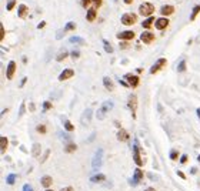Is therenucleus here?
I'll return each instance as SVG.
<instances>
[{"label": "nucleus", "mask_w": 200, "mask_h": 191, "mask_svg": "<svg viewBox=\"0 0 200 191\" xmlns=\"http://www.w3.org/2000/svg\"><path fill=\"white\" fill-rule=\"evenodd\" d=\"M116 37L119 38V40H133V38L136 37V33L132 32V30H126V32H120V33H117Z\"/></svg>", "instance_id": "nucleus-12"}, {"label": "nucleus", "mask_w": 200, "mask_h": 191, "mask_svg": "<svg viewBox=\"0 0 200 191\" xmlns=\"http://www.w3.org/2000/svg\"><path fill=\"white\" fill-rule=\"evenodd\" d=\"M96 17H97V7H90V9H87L86 20L92 23V22H94V20H96Z\"/></svg>", "instance_id": "nucleus-15"}, {"label": "nucleus", "mask_w": 200, "mask_h": 191, "mask_svg": "<svg viewBox=\"0 0 200 191\" xmlns=\"http://www.w3.org/2000/svg\"><path fill=\"white\" fill-rule=\"evenodd\" d=\"M124 80L130 84V87H137L139 86V83H140V78L139 76H136V74H133V73H126L124 74Z\"/></svg>", "instance_id": "nucleus-7"}, {"label": "nucleus", "mask_w": 200, "mask_h": 191, "mask_svg": "<svg viewBox=\"0 0 200 191\" xmlns=\"http://www.w3.org/2000/svg\"><path fill=\"white\" fill-rule=\"evenodd\" d=\"M119 47L121 49V50H126V49H129V47H130V44H129V40H120Z\"/></svg>", "instance_id": "nucleus-34"}, {"label": "nucleus", "mask_w": 200, "mask_h": 191, "mask_svg": "<svg viewBox=\"0 0 200 191\" xmlns=\"http://www.w3.org/2000/svg\"><path fill=\"white\" fill-rule=\"evenodd\" d=\"M104 180H106L104 174H94V175L90 178L92 183H102V181H104Z\"/></svg>", "instance_id": "nucleus-24"}, {"label": "nucleus", "mask_w": 200, "mask_h": 191, "mask_svg": "<svg viewBox=\"0 0 200 191\" xmlns=\"http://www.w3.org/2000/svg\"><path fill=\"white\" fill-rule=\"evenodd\" d=\"M92 114H93V111H92L90 109H87V110H84V111H83L81 120H80L83 126H86V124H89V123H90V120H92Z\"/></svg>", "instance_id": "nucleus-17"}, {"label": "nucleus", "mask_w": 200, "mask_h": 191, "mask_svg": "<svg viewBox=\"0 0 200 191\" xmlns=\"http://www.w3.org/2000/svg\"><path fill=\"white\" fill-rule=\"evenodd\" d=\"M44 26H46V22H41V23H39V24H37V29H43Z\"/></svg>", "instance_id": "nucleus-50"}, {"label": "nucleus", "mask_w": 200, "mask_h": 191, "mask_svg": "<svg viewBox=\"0 0 200 191\" xmlns=\"http://www.w3.org/2000/svg\"><path fill=\"white\" fill-rule=\"evenodd\" d=\"M180 163H182V164H186V163H187V155H186V154H183V155H182Z\"/></svg>", "instance_id": "nucleus-44"}, {"label": "nucleus", "mask_w": 200, "mask_h": 191, "mask_svg": "<svg viewBox=\"0 0 200 191\" xmlns=\"http://www.w3.org/2000/svg\"><path fill=\"white\" fill-rule=\"evenodd\" d=\"M60 191H75V190H73L72 187H66V188H62Z\"/></svg>", "instance_id": "nucleus-51"}, {"label": "nucleus", "mask_w": 200, "mask_h": 191, "mask_svg": "<svg viewBox=\"0 0 200 191\" xmlns=\"http://www.w3.org/2000/svg\"><path fill=\"white\" fill-rule=\"evenodd\" d=\"M133 178H134V184H137V183L143 178V171H142L140 168H136V170H134V177H133Z\"/></svg>", "instance_id": "nucleus-23"}, {"label": "nucleus", "mask_w": 200, "mask_h": 191, "mask_svg": "<svg viewBox=\"0 0 200 191\" xmlns=\"http://www.w3.org/2000/svg\"><path fill=\"white\" fill-rule=\"evenodd\" d=\"M90 3H93L92 0H80V4L84 7V9H87L89 6H90Z\"/></svg>", "instance_id": "nucleus-40"}, {"label": "nucleus", "mask_w": 200, "mask_h": 191, "mask_svg": "<svg viewBox=\"0 0 200 191\" xmlns=\"http://www.w3.org/2000/svg\"><path fill=\"white\" fill-rule=\"evenodd\" d=\"M14 72H16V63L12 60V61H9V64H7V70H6V77H7V80H12V78H13Z\"/></svg>", "instance_id": "nucleus-13"}, {"label": "nucleus", "mask_w": 200, "mask_h": 191, "mask_svg": "<svg viewBox=\"0 0 200 191\" xmlns=\"http://www.w3.org/2000/svg\"><path fill=\"white\" fill-rule=\"evenodd\" d=\"M36 131H37V133H40V134H46L47 128H46V126H44V124H39V126L36 127Z\"/></svg>", "instance_id": "nucleus-37"}, {"label": "nucleus", "mask_w": 200, "mask_h": 191, "mask_svg": "<svg viewBox=\"0 0 200 191\" xmlns=\"http://www.w3.org/2000/svg\"><path fill=\"white\" fill-rule=\"evenodd\" d=\"M70 43H77V44H81V46H84V44H86L84 38L79 37V36H73V37H70Z\"/></svg>", "instance_id": "nucleus-28"}, {"label": "nucleus", "mask_w": 200, "mask_h": 191, "mask_svg": "<svg viewBox=\"0 0 200 191\" xmlns=\"http://www.w3.org/2000/svg\"><path fill=\"white\" fill-rule=\"evenodd\" d=\"M103 47H104V51L106 53H113V47H112V44L107 41V40H103Z\"/></svg>", "instance_id": "nucleus-29"}, {"label": "nucleus", "mask_w": 200, "mask_h": 191, "mask_svg": "<svg viewBox=\"0 0 200 191\" xmlns=\"http://www.w3.org/2000/svg\"><path fill=\"white\" fill-rule=\"evenodd\" d=\"M144 191H156V190H155V188H152V187H149L147 190H144Z\"/></svg>", "instance_id": "nucleus-55"}, {"label": "nucleus", "mask_w": 200, "mask_h": 191, "mask_svg": "<svg viewBox=\"0 0 200 191\" xmlns=\"http://www.w3.org/2000/svg\"><path fill=\"white\" fill-rule=\"evenodd\" d=\"M26 81H27V77H24V78H23V80H22V84H20V87H23V86H24V83H26Z\"/></svg>", "instance_id": "nucleus-52"}, {"label": "nucleus", "mask_w": 200, "mask_h": 191, "mask_svg": "<svg viewBox=\"0 0 200 191\" xmlns=\"http://www.w3.org/2000/svg\"><path fill=\"white\" fill-rule=\"evenodd\" d=\"M0 33H1V34H0V40H3V38H4V33H6V32H4L3 24H0Z\"/></svg>", "instance_id": "nucleus-42"}, {"label": "nucleus", "mask_w": 200, "mask_h": 191, "mask_svg": "<svg viewBox=\"0 0 200 191\" xmlns=\"http://www.w3.org/2000/svg\"><path fill=\"white\" fill-rule=\"evenodd\" d=\"M140 40H142L144 44H152V43L156 40V36H155V33H150L149 30H146V32H143V33L140 34Z\"/></svg>", "instance_id": "nucleus-8"}, {"label": "nucleus", "mask_w": 200, "mask_h": 191, "mask_svg": "<svg viewBox=\"0 0 200 191\" xmlns=\"http://www.w3.org/2000/svg\"><path fill=\"white\" fill-rule=\"evenodd\" d=\"M40 150H41L40 144H37V143H36V144L33 146V150H32V155H33V157H39V155H40Z\"/></svg>", "instance_id": "nucleus-30"}, {"label": "nucleus", "mask_w": 200, "mask_h": 191, "mask_svg": "<svg viewBox=\"0 0 200 191\" xmlns=\"http://www.w3.org/2000/svg\"><path fill=\"white\" fill-rule=\"evenodd\" d=\"M112 109H113V103H112V101H104V103H103V106L97 110L96 117H97L99 120H103V118L106 117V114H107Z\"/></svg>", "instance_id": "nucleus-2"}, {"label": "nucleus", "mask_w": 200, "mask_h": 191, "mask_svg": "<svg viewBox=\"0 0 200 191\" xmlns=\"http://www.w3.org/2000/svg\"><path fill=\"white\" fill-rule=\"evenodd\" d=\"M63 34H66L64 29H63V30H59V33H57V36H56V37H57V38H62V37H63Z\"/></svg>", "instance_id": "nucleus-46"}, {"label": "nucleus", "mask_w": 200, "mask_h": 191, "mask_svg": "<svg viewBox=\"0 0 200 191\" xmlns=\"http://www.w3.org/2000/svg\"><path fill=\"white\" fill-rule=\"evenodd\" d=\"M52 183H53V178H52L50 175H44V177H41V186H43L44 188H49V187L52 186Z\"/></svg>", "instance_id": "nucleus-20"}, {"label": "nucleus", "mask_w": 200, "mask_h": 191, "mask_svg": "<svg viewBox=\"0 0 200 191\" xmlns=\"http://www.w3.org/2000/svg\"><path fill=\"white\" fill-rule=\"evenodd\" d=\"M92 1L94 3V7H100L102 3H103V0H92Z\"/></svg>", "instance_id": "nucleus-43"}, {"label": "nucleus", "mask_w": 200, "mask_h": 191, "mask_svg": "<svg viewBox=\"0 0 200 191\" xmlns=\"http://www.w3.org/2000/svg\"><path fill=\"white\" fill-rule=\"evenodd\" d=\"M160 14L161 16H164V17H167V16H172L174 11H176V9H174V6H172V4H164V6H161L160 7Z\"/></svg>", "instance_id": "nucleus-11"}, {"label": "nucleus", "mask_w": 200, "mask_h": 191, "mask_svg": "<svg viewBox=\"0 0 200 191\" xmlns=\"http://www.w3.org/2000/svg\"><path fill=\"white\" fill-rule=\"evenodd\" d=\"M76 30V23L75 22H69L66 26H64V32L67 33V32H75Z\"/></svg>", "instance_id": "nucleus-27"}, {"label": "nucleus", "mask_w": 200, "mask_h": 191, "mask_svg": "<svg viewBox=\"0 0 200 191\" xmlns=\"http://www.w3.org/2000/svg\"><path fill=\"white\" fill-rule=\"evenodd\" d=\"M120 20H121V24H124V26H133L137 22V14H134V13H124Z\"/></svg>", "instance_id": "nucleus-3"}, {"label": "nucleus", "mask_w": 200, "mask_h": 191, "mask_svg": "<svg viewBox=\"0 0 200 191\" xmlns=\"http://www.w3.org/2000/svg\"><path fill=\"white\" fill-rule=\"evenodd\" d=\"M76 150H77V146L73 144V143H69V144L66 146V148H64L66 153H73V151H76Z\"/></svg>", "instance_id": "nucleus-31"}, {"label": "nucleus", "mask_w": 200, "mask_h": 191, "mask_svg": "<svg viewBox=\"0 0 200 191\" xmlns=\"http://www.w3.org/2000/svg\"><path fill=\"white\" fill-rule=\"evenodd\" d=\"M119 83L121 84V86H124V87H130V84H129V83H127L126 80H121V78H120V80H119Z\"/></svg>", "instance_id": "nucleus-45"}, {"label": "nucleus", "mask_w": 200, "mask_h": 191, "mask_svg": "<svg viewBox=\"0 0 200 191\" xmlns=\"http://www.w3.org/2000/svg\"><path fill=\"white\" fill-rule=\"evenodd\" d=\"M196 111H197V117H199V118H200V107H199V109H197V110H196Z\"/></svg>", "instance_id": "nucleus-56"}, {"label": "nucleus", "mask_w": 200, "mask_h": 191, "mask_svg": "<svg viewBox=\"0 0 200 191\" xmlns=\"http://www.w3.org/2000/svg\"><path fill=\"white\" fill-rule=\"evenodd\" d=\"M29 14V7L26 4H19V10H17V16L20 19H26Z\"/></svg>", "instance_id": "nucleus-18"}, {"label": "nucleus", "mask_w": 200, "mask_h": 191, "mask_svg": "<svg viewBox=\"0 0 200 191\" xmlns=\"http://www.w3.org/2000/svg\"><path fill=\"white\" fill-rule=\"evenodd\" d=\"M177 72H179V73H183V72H186V60H182V61L179 63Z\"/></svg>", "instance_id": "nucleus-35"}, {"label": "nucleus", "mask_w": 200, "mask_h": 191, "mask_svg": "<svg viewBox=\"0 0 200 191\" xmlns=\"http://www.w3.org/2000/svg\"><path fill=\"white\" fill-rule=\"evenodd\" d=\"M197 161H199V163H200V154H199V157H197Z\"/></svg>", "instance_id": "nucleus-57"}, {"label": "nucleus", "mask_w": 200, "mask_h": 191, "mask_svg": "<svg viewBox=\"0 0 200 191\" xmlns=\"http://www.w3.org/2000/svg\"><path fill=\"white\" fill-rule=\"evenodd\" d=\"M200 13V4L197 6H195L193 7V10H192V14H190V22H193V20H196V17H197V14Z\"/></svg>", "instance_id": "nucleus-25"}, {"label": "nucleus", "mask_w": 200, "mask_h": 191, "mask_svg": "<svg viewBox=\"0 0 200 191\" xmlns=\"http://www.w3.org/2000/svg\"><path fill=\"white\" fill-rule=\"evenodd\" d=\"M73 76H75V70H73V69H64V70L60 73L59 80H60V81H64V80H69V78H72Z\"/></svg>", "instance_id": "nucleus-14"}, {"label": "nucleus", "mask_w": 200, "mask_h": 191, "mask_svg": "<svg viewBox=\"0 0 200 191\" xmlns=\"http://www.w3.org/2000/svg\"><path fill=\"white\" fill-rule=\"evenodd\" d=\"M70 54H72V59H75V60H76V59H79V57H80V53L77 51V50H73V51H72Z\"/></svg>", "instance_id": "nucleus-41"}, {"label": "nucleus", "mask_w": 200, "mask_h": 191, "mask_svg": "<svg viewBox=\"0 0 200 191\" xmlns=\"http://www.w3.org/2000/svg\"><path fill=\"white\" fill-rule=\"evenodd\" d=\"M177 175H179L180 178H183V180L186 178V175H184V173H183V171H177Z\"/></svg>", "instance_id": "nucleus-48"}, {"label": "nucleus", "mask_w": 200, "mask_h": 191, "mask_svg": "<svg viewBox=\"0 0 200 191\" xmlns=\"http://www.w3.org/2000/svg\"><path fill=\"white\" fill-rule=\"evenodd\" d=\"M14 180H16V175H14V174H9L7 178H6V181H7L9 186H13V184H14Z\"/></svg>", "instance_id": "nucleus-36"}, {"label": "nucleus", "mask_w": 200, "mask_h": 191, "mask_svg": "<svg viewBox=\"0 0 200 191\" xmlns=\"http://www.w3.org/2000/svg\"><path fill=\"white\" fill-rule=\"evenodd\" d=\"M46 191H53V190H46Z\"/></svg>", "instance_id": "nucleus-58"}, {"label": "nucleus", "mask_w": 200, "mask_h": 191, "mask_svg": "<svg viewBox=\"0 0 200 191\" xmlns=\"http://www.w3.org/2000/svg\"><path fill=\"white\" fill-rule=\"evenodd\" d=\"M67 56H69V51H67L66 49H62V50L59 51V54L56 56V60H57V61H62V60H64Z\"/></svg>", "instance_id": "nucleus-21"}, {"label": "nucleus", "mask_w": 200, "mask_h": 191, "mask_svg": "<svg viewBox=\"0 0 200 191\" xmlns=\"http://www.w3.org/2000/svg\"><path fill=\"white\" fill-rule=\"evenodd\" d=\"M117 140H119V141H127V140H129V133H127L126 130L120 128L119 131H117Z\"/></svg>", "instance_id": "nucleus-19"}, {"label": "nucleus", "mask_w": 200, "mask_h": 191, "mask_svg": "<svg viewBox=\"0 0 200 191\" xmlns=\"http://www.w3.org/2000/svg\"><path fill=\"white\" fill-rule=\"evenodd\" d=\"M177 158H179V151H177V150H172V151H170V160L176 161Z\"/></svg>", "instance_id": "nucleus-38"}, {"label": "nucleus", "mask_w": 200, "mask_h": 191, "mask_svg": "<svg viewBox=\"0 0 200 191\" xmlns=\"http://www.w3.org/2000/svg\"><path fill=\"white\" fill-rule=\"evenodd\" d=\"M127 106H129V109L132 110V114H133V118H134V117H136V110H137V97H136L134 94L129 96Z\"/></svg>", "instance_id": "nucleus-10"}, {"label": "nucleus", "mask_w": 200, "mask_h": 191, "mask_svg": "<svg viewBox=\"0 0 200 191\" xmlns=\"http://www.w3.org/2000/svg\"><path fill=\"white\" fill-rule=\"evenodd\" d=\"M155 22H156V19H155L153 16H149V17H146L144 22L142 23V27H143L144 30H149V29H152V27L155 26Z\"/></svg>", "instance_id": "nucleus-16"}, {"label": "nucleus", "mask_w": 200, "mask_h": 191, "mask_svg": "<svg viewBox=\"0 0 200 191\" xmlns=\"http://www.w3.org/2000/svg\"><path fill=\"white\" fill-rule=\"evenodd\" d=\"M23 191H33V188L30 187V184H24V187H23Z\"/></svg>", "instance_id": "nucleus-47"}, {"label": "nucleus", "mask_w": 200, "mask_h": 191, "mask_svg": "<svg viewBox=\"0 0 200 191\" xmlns=\"http://www.w3.org/2000/svg\"><path fill=\"white\" fill-rule=\"evenodd\" d=\"M124 3H126V4H132V3H133V0H124Z\"/></svg>", "instance_id": "nucleus-54"}, {"label": "nucleus", "mask_w": 200, "mask_h": 191, "mask_svg": "<svg viewBox=\"0 0 200 191\" xmlns=\"http://www.w3.org/2000/svg\"><path fill=\"white\" fill-rule=\"evenodd\" d=\"M29 109H30V111H35V104H33V103H32V104H30V107H29Z\"/></svg>", "instance_id": "nucleus-53"}, {"label": "nucleus", "mask_w": 200, "mask_h": 191, "mask_svg": "<svg viewBox=\"0 0 200 191\" xmlns=\"http://www.w3.org/2000/svg\"><path fill=\"white\" fill-rule=\"evenodd\" d=\"M155 6L152 4V3H149V1H144V3H142L140 6H139V14L140 16H143V17H149V16H152L153 13H155Z\"/></svg>", "instance_id": "nucleus-1"}, {"label": "nucleus", "mask_w": 200, "mask_h": 191, "mask_svg": "<svg viewBox=\"0 0 200 191\" xmlns=\"http://www.w3.org/2000/svg\"><path fill=\"white\" fill-rule=\"evenodd\" d=\"M169 23H170V20H169L167 17L161 16V17H159V19H156V22H155V27H156L157 30H164V29L169 26Z\"/></svg>", "instance_id": "nucleus-9"}, {"label": "nucleus", "mask_w": 200, "mask_h": 191, "mask_svg": "<svg viewBox=\"0 0 200 191\" xmlns=\"http://www.w3.org/2000/svg\"><path fill=\"white\" fill-rule=\"evenodd\" d=\"M103 84H104V87L107 88V90H113L115 88V84H113V81L109 78V77H103Z\"/></svg>", "instance_id": "nucleus-22"}, {"label": "nucleus", "mask_w": 200, "mask_h": 191, "mask_svg": "<svg viewBox=\"0 0 200 191\" xmlns=\"http://www.w3.org/2000/svg\"><path fill=\"white\" fill-rule=\"evenodd\" d=\"M102 158H103V150L99 148V150L96 151V154H94V157H93V163H92L93 170H99V168H100V165H102Z\"/></svg>", "instance_id": "nucleus-6"}, {"label": "nucleus", "mask_w": 200, "mask_h": 191, "mask_svg": "<svg viewBox=\"0 0 200 191\" xmlns=\"http://www.w3.org/2000/svg\"><path fill=\"white\" fill-rule=\"evenodd\" d=\"M167 64V59H164V57H161V59H159L152 67H150V70H149V73L150 74H156V73H159L160 70L164 67Z\"/></svg>", "instance_id": "nucleus-5"}, {"label": "nucleus", "mask_w": 200, "mask_h": 191, "mask_svg": "<svg viewBox=\"0 0 200 191\" xmlns=\"http://www.w3.org/2000/svg\"><path fill=\"white\" fill-rule=\"evenodd\" d=\"M14 6H16V0H9L7 4H6V10L7 11H12L14 9Z\"/></svg>", "instance_id": "nucleus-33"}, {"label": "nucleus", "mask_w": 200, "mask_h": 191, "mask_svg": "<svg viewBox=\"0 0 200 191\" xmlns=\"http://www.w3.org/2000/svg\"><path fill=\"white\" fill-rule=\"evenodd\" d=\"M50 109H53V104H52L50 101H44V103H43V110L47 111V110H50Z\"/></svg>", "instance_id": "nucleus-39"}, {"label": "nucleus", "mask_w": 200, "mask_h": 191, "mask_svg": "<svg viewBox=\"0 0 200 191\" xmlns=\"http://www.w3.org/2000/svg\"><path fill=\"white\" fill-rule=\"evenodd\" d=\"M142 150H140V146H139V143L137 141H134V147H133V160H134V163L139 165V167H142L143 164H144V161L142 160Z\"/></svg>", "instance_id": "nucleus-4"}, {"label": "nucleus", "mask_w": 200, "mask_h": 191, "mask_svg": "<svg viewBox=\"0 0 200 191\" xmlns=\"http://www.w3.org/2000/svg\"><path fill=\"white\" fill-rule=\"evenodd\" d=\"M49 154H50V150H47V151H46V153H44V157H43V158H41V163H43V161H44V160H46V158H47V157H49Z\"/></svg>", "instance_id": "nucleus-49"}, {"label": "nucleus", "mask_w": 200, "mask_h": 191, "mask_svg": "<svg viewBox=\"0 0 200 191\" xmlns=\"http://www.w3.org/2000/svg\"><path fill=\"white\" fill-rule=\"evenodd\" d=\"M0 144H1V154L6 153V148H7V146H9V140H7V137H1L0 138Z\"/></svg>", "instance_id": "nucleus-26"}, {"label": "nucleus", "mask_w": 200, "mask_h": 191, "mask_svg": "<svg viewBox=\"0 0 200 191\" xmlns=\"http://www.w3.org/2000/svg\"><path fill=\"white\" fill-rule=\"evenodd\" d=\"M63 126H64V128H66L67 131H70V133H72V131L75 130V127H73V124H72V123H70L69 120H64V121H63Z\"/></svg>", "instance_id": "nucleus-32"}]
</instances>
